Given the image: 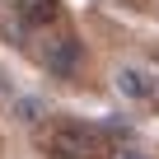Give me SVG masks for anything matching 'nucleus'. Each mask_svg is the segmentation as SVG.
Masks as SVG:
<instances>
[{
	"label": "nucleus",
	"mask_w": 159,
	"mask_h": 159,
	"mask_svg": "<svg viewBox=\"0 0 159 159\" xmlns=\"http://www.w3.org/2000/svg\"><path fill=\"white\" fill-rule=\"evenodd\" d=\"M117 89H122L126 98L145 103V98H154V80H150V70H140V66H122V70H117Z\"/></svg>",
	"instance_id": "nucleus-3"
},
{
	"label": "nucleus",
	"mask_w": 159,
	"mask_h": 159,
	"mask_svg": "<svg viewBox=\"0 0 159 159\" xmlns=\"http://www.w3.org/2000/svg\"><path fill=\"white\" fill-rule=\"evenodd\" d=\"M42 61H47L52 75H75V66H80V42H75V38H56V42L42 52Z\"/></svg>",
	"instance_id": "nucleus-2"
},
{
	"label": "nucleus",
	"mask_w": 159,
	"mask_h": 159,
	"mask_svg": "<svg viewBox=\"0 0 159 159\" xmlns=\"http://www.w3.org/2000/svg\"><path fill=\"white\" fill-rule=\"evenodd\" d=\"M24 14L33 24H52L56 19V5H52V0H24Z\"/></svg>",
	"instance_id": "nucleus-4"
},
{
	"label": "nucleus",
	"mask_w": 159,
	"mask_h": 159,
	"mask_svg": "<svg viewBox=\"0 0 159 159\" xmlns=\"http://www.w3.org/2000/svg\"><path fill=\"white\" fill-rule=\"evenodd\" d=\"M47 150L56 159H98L103 154V136L84 122H56L47 131Z\"/></svg>",
	"instance_id": "nucleus-1"
},
{
	"label": "nucleus",
	"mask_w": 159,
	"mask_h": 159,
	"mask_svg": "<svg viewBox=\"0 0 159 159\" xmlns=\"http://www.w3.org/2000/svg\"><path fill=\"white\" fill-rule=\"evenodd\" d=\"M112 159H159V154H150V150H136V145H122Z\"/></svg>",
	"instance_id": "nucleus-5"
}]
</instances>
